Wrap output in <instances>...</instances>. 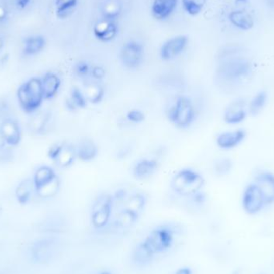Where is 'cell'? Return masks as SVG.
I'll return each instance as SVG.
<instances>
[{
	"label": "cell",
	"mask_w": 274,
	"mask_h": 274,
	"mask_svg": "<svg viewBox=\"0 0 274 274\" xmlns=\"http://www.w3.org/2000/svg\"><path fill=\"white\" fill-rule=\"evenodd\" d=\"M246 138L247 132L245 129L238 128L220 133L216 136V144L220 150L230 151L241 145Z\"/></svg>",
	"instance_id": "obj_11"
},
{
	"label": "cell",
	"mask_w": 274,
	"mask_h": 274,
	"mask_svg": "<svg viewBox=\"0 0 274 274\" xmlns=\"http://www.w3.org/2000/svg\"><path fill=\"white\" fill-rule=\"evenodd\" d=\"M33 188H35L33 181L30 179H26L19 183L15 189V196L19 204L26 205L29 202L32 198Z\"/></svg>",
	"instance_id": "obj_30"
},
{
	"label": "cell",
	"mask_w": 274,
	"mask_h": 274,
	"mask_svg": "<svg viewBox=\"0 0 274 274\" xmlns=\"http://www.w3.org/2000/svg\"><path fill=\"white\" fill-rule=\"evenodd\" d=\"M175 274H192V269L188 267H185V268H181V269H178Z\"/></svg>",
	"instance_id": "obj_45"
},
{
	"label": "cell",
	"mask_w": 274,
	"mask_h": 274,
	"mask_svg": "<svg viewBox=\"0 0 274 274\" xmlns=\"http://www.w3.org/2000/svg\"><path fill=\"white\" fill-rule=\"evenodd\" d=\"M0 213H1V208H0Z\"/></svg>",
	"instance_id": "obj_50"
},
{
	"label": "cell",
	"mask_w": 274,
	"mask_h": 274,
	"mask_svg": "<svg viewBox=\"0 0 274 274\" xmlns=\"http://www.w3.org/2000/svg\"><path fill=\"white\" fill-rule=\"evenodd\" d=\"M269 101V94L266 91H258L248 103V115L257 116L263 112Z\"/></svg>",
	"instance_id": "obj_26"
},
{
	"label": "cell",
	"mask_w": 274,
	"mask_h": 274,
	"mask_svg": "<svg viewBox=\"0 0 274 274\" xmlns=\"http://www.w3.org/2000/svg\"><path fill=\"white\" fill-rule=\"evenodd\" d=\"M233 162L229 157H220L213 164V171L217 177H226L232 172Z\"/></svg>",
	"instance_id": "obj_33"
},
{
	"label": "cell",
	"mask_w": 274,
	"mask_h": 274,
	"mask_svg": "<svg viewBox=\"0 0 274 274\" xmlns=\"http://www.w3.org/2000/svg\"><path fill=\"white\" fill-rule=\"evenodd\" d=\"M113 207L112 195L103 193L97 196L91 211V224L95 230H103L108 226Z\"/></svg>",
	"instance_id": "obj_5"
},
{
	"label": "cell",
	"mask_w": 274,
	"mask_h": 274,
	"mask_svg": "<svg viewBox=\"0 0 274 274\" xmlns=\"http://www.w3.org/2000/svg\"><path fill=\"white\" fill-rule=\"evenodd\" d=\"M46 40L43 36H32L25 40L23 53L27 56H32L40 53L45 47Z\"/></svg>",
	"instance_id": "obj_32"
},
{
	"label": "cell",
	"mask_w": 274,
	"mask_h": 274,
	"mask_svg": "<svg viewBox=\"0 0 274 274\" xmlns=\"http://www.w3.org/2000/svg\"><path fill=\"white\" fill-rule=\"evenodd\" d=\"M178 4V0H154L152 5V13L156 19L164 20L173 13Z\"/></svg>",
	"instance_id": "obj_17"
},
{
	"label": "cell",
	"mask_w": 274,
	"mask_h": 274,
	"mask_svg": "<svg viewBox=\"0 0 274 274\" xmlns=\"http://www.w3.org/2000/svg\"><path fill=\"white\" fill-rule=\"evenodd\" d=\"M58 176L56 175V172L53 168L49 166L39 167L34 175L33 183L35 186V190L38 191L43 187L53 182Z\"/></svg>",
	"instance_id": "obj_24"
},
{
	"label": "cell",
	"mask_w": 274,
	"mask_h": 274,
	"mask_svg": "<svg viewBox=\"0 0 274 274\" xmlns=\"http://www.w3.org/2000/svg\"><path fill=\"white\" fill-rule=\"evenodd\" d=\"M122 10L123 7L119 0H105L101 8L103 20L116 22L121 15Z\"/></svg>",
	"instance_id": "obj_22"
},
{
	"label": "cell",
	"mask_w": 274,
	"mask_h": 274,
	"mask_svg": "<svg viewBox=\"0 0 274 274\" xmlns=\"http://www.w3.org/2000/svg\"><path fill=\"white\" fill-rule=\"evenodd\" d=\"M147 202V198L145 194L142 192H135L125 200L123 209H129L140 215V213L144 211Z\"/></svg>",
	"instance_id": "obj_28"
},
{
	"label": "cell",
	"mask_w": 274,
	"mask_h": 274,
	"mask_svg": "<svg viewBox=\"0 0 274 274\" xmlns=\"http://www.w3.org/2000/svg\"><path fill=\"white\" fill-rule=\"evenodd\" d=\"M77 158V147L71 144H64L61 153L55 162L60 168H67L74 164Z\"/></svg>",
	"instance_id": "obj_29"
},
{
	"label": "cell",
	"mask_w": 274,
	"mask_h": 274,
	"mask_svg": "<svg viewBox=\"0 0 274 274\" xmlns=\"http://www.w3.org/2000/svg\"><path fill=\"white\" fill-rule=\"evenodd\" d=\"M145 241L156 254L167 252L173 245L175 230L169 225L157 226L148 233Z\"/></svg>",
	"instance_id": "obj_6"
},
{
	"label": "cell",
	"mask_w": 274,
	"mask_h": 274,
	"mask_svg": "<svg viewBox=\"0 0 274 274\" xmlns=\"http://www.w3.org/2000/svg\"><path fill=\"white\" fill-rule=\"evenodd\" d=\"M2 47V43H1V40H0V48Z\"/></svg>",
	"instance_id": "obj_49"
},
{
	"label": "cell",
	"mask_w": 274,
	"mask_h": 274,
	"mask_svg": "<svg viewBox=\"0 0 274 274\" xmlns=\"http://www.w3.org/2000/svg\"><path fill=\"white\" fill-rule=\"evenodd\" d=\"M254 181L263 195L265 205H274V172L261 170L256 174Z\"/></svg>",
	"instance_id": "obj_12"
},
{
	"label": "cell",
	"mask_w": 274,
	"mask_h": 274,
	"mask_svg": "<svg viewBox=\"0 0 274 274\" xmlns=\"http://www.w3.org/2000/svg\"><path fill=\"white\" fill-rule=\"evenodd\" d=\"M241 206L244 213L255 216L266 207L263 195L254 181L244 187L241 195Z\"/></svg>",
	"instance_id": "obj_7"
},
{
	"label": "cell",
	"mask_w": 274,
	"mask_h": 274,
	"mask_svg": "<svg viewBox=\"0 0 274 274\" xmlns=\"http://www.w3.org/2000/svg\"><path fill=\"white\" fill-rule=\"evenodd\" d=\"M105 76H106V71L101 66H95V67H91V77L93 79L94 81L99 82L105 79Z\"/></svg>",
	"instance_id": "obj_39"
},
{
	"label": "cell",
	"mask_w": 274,
	"mask_h": 274,
	"mask_svg": "<svg viewBox=\"0 0 274 274\" xmlns=\"http://www.w3.org/2000/svg\"><path fill=\"white\" fill-rule=\"evenodd\" d=\"M6 141L4 140V136H3L2 133L0 132V150H4L6 146Z\"/></svg>",
	"instance_id": "obj_46"
},
{
	"label": "cell",
	"mask_w": 274,
	"mask_h": 274,
	"mask_svg": "<svg viewBox=\"0 0 274 274\" xmlns=\"http://www.w3.org/2000/svg\"><path fill=\"white\" fill-rule=\"evenodd\" d=\"M42 81L44 99H52L56 97L61 86V80L56 73L47 72L45 74Z\"/></svg>",
	"instance_id": "obj_20"
},
{
	"label": "cell",
	"mask_w": 274,
	"mask_h": 274,
	"mask_svg": "<svg viewBox=\"0 0 274 274\" xmlns=\"http://www.w3.org/2000/svg\"><path fill=\"white\" fill-rule=\"evenodd\" d=\"M0 132L5 140L6 144L15 147L20 144L22 130L17 120L12 118H7L0 123Z\"/></svg>",
	"instance_id": "obj_14"
},
{
	"label": "cell",
	"mask_w": 274,
	"mask_h": 274,
	"mask_svg": "<svg viewBox=\"0 0 274 274\" xmlns=\"http://www.w3.org/2000/svg\"><path fill=\"white\" fill-rule=\"evenodd\" d=\"M94 35L98 40L108 43L113 40L118 34V26L116 22L101 20L97 22L93 28Z\"/></svg>",
	"instance_id": "obj_16"
},
{
	"label": "cell",
	"mask_w": 274,
	"mask_h": 274,
	"mask_svg": "<svg viewBox=\"0 0 274 274\" xmlns=\"http://www.w3.org/2000/svg\"><path fill=\"white\" fill-rule=\"evenodd\" d=\"M83 92L86 97L88 102L93 105L99 104L105 95L104 87L98 81H95L84 84Z\"/></svg>",
	"instance_id": "obj_25"
},
{
	"label": "cell",
	"mask_w": 274,
	"mask_h": 274,
	"mask_svg": "<svg viewBox=\"0 0 274 274\" xmlns=\"http://www.w3.org/2000/svg\"><path fill=\"white\" fill-rule=\"evenodd\" d=\"M77 147V158L84 162H90L96 158L99 148L94 140L84 138L79 143Z\"/></svg>",
	"instance_id": "obj_18"
},
{
	"label": "cell",
	"mask_w": 274,
	"mask_h": 274,
	"mask_svg": "<svg viewBox=\"0 0 274 274\" xmlns=\"http://www.w3.org/2000/svg\"><path fill=\"white\" fill-rule=\"evenodd\" d=\"M248 2V0H236L235 4L237 7H241V6H244Z\"/></svg>",
	"instance_id": "obj_47"
},
{
	"label": "cell",
	"mask_w": 274,
	"mask_h": 274,
	"mask_svg": "<svg viewBox=\"0 0 274 274\" xmlns=\"http://www.w3.org/2000/svg\"><path fill=\"white\" fill-rule=\"evenodd\" d=\"M57 240L53 237L36 240L32 244L30 250L31 258L36 264H45L48 262L57 250Z\"/></svg>",
	"instance_id": "obj_9"
},
{
	"label": "cell",
	"mask_w": 274,
	"mask_h": 274,
	"mask_svg": "<svg viewBox=\"0 0 274 274\" xmlns=\"http://www.w3.org/2000/svg\"><path fill=\"white\" fill-rule=\"evenodd\" d=\"M248 116V104L243 99H236L226 107L223 119L227 124L237 126L245 121Z\"/></svg>",
	"instance_id": "obj_10"
},
{
	"label": "cell",
	"mask_w": 274,
	"mask_h": 274,
	"mask_svg": "<svg viewBox=\"0 0 274 274\" xmlns=\"http://www.w3.org/2000/svg\"><path fill=\"white\" fill-rule=\"evenodd\" d=\"M144 47L141 43L134 40L123 44L119 53V59L123 67L128 69L138 68L144 61Z\"/></svg>",
	"instance_id": "obj_8"
},
{
	"label": "cell",
	"mask_w": 274,
	"mask_h": 274,
	"mask_svg": "<svg viewBox=\"0 0 274 274\" xmlns=\"http://www.w3.org/2000/svg\"><path fill=\"white\" fill-rule=\"evenodd\" d=\"M155 255V252L144 240L135 248L133 256V262L139 267L146 266L153 261Z\"/></svg>",
	"instance_id": "obj_19"
},
{
	"label": "cell",
	"mask_w": 274,
	"mask_h": 274,
	"mask_svg": "<svg viewBox=\"0 0 274 274\" xmlns=\"http://www.w3.org/2000/svg\"><path fill=\"white\" fill-rule=\"evenodd\" d=\"M205 180L202 174L192 168H182L172 178L171 187L175 193L183 197H192L202 191Z\"/></svg>",
	"instance_id": "obj_1"
},
{
	"label": "cell",
	"mask_w": 274,
	"mask_h": 274,
	"mask_svg": "<svg viewBox=\"0 0 274 274\" xmlns=\"http://www.w3.org/2000/svg\"><path fill=\"white\" fill-rule=\"evenodd\" d=\"M64 146V144H56L52 146L47 153L49 158L52 159L53 161H56V159L58 158L60 153H61Z\"/></svg>",
	"instance_id": "obj_41"
},
{
	"label": "cell",
	"mask_w": 274,
	"mask_h": 274,
	"mask_svg": "<svg viewBox=\"0 0 274 274\" xmlns=\"http://www.w3.org/2000/svg\"><path fill=\"white\" fill-rule=\"evenodd\" d=\"M140 214L134 213L133 211L129 210V209H123L116 219V225L119 229H129L133 227L138 220Z\"/></svg>",
	"instance_id": "obj_31"
},
{
	"label": "cell",
	"mask_w": 274,
	"mask_h": 274,
	"mask_svg": "<svg viewBox=\"0 0 274 274\" xmlns=\"http://www.w3.org/2000/svg\"><path fill=\"white\" fill-rule=\"evenodd\" d=\"M52 120V113L47 111H39L34 115L29 122V129L36 134H43Z\"/></svg>",
	"instance_id": "obj_23"
},
{
	"label": "cell",
	"mask_w": 274,
	"mask_h": 274,
	"mask_svg": "<svg viewBox=\"0 0 274 274\" xmlns=\"http://www.w3.org/2000/svg\"><path fill=\"white\" fill-rule=\"evenodd\" d=\"M31 2V0H17V5L21 9L26 8L27 6Z\"/></svg>",
	"instance_id": "obj_44"
},
{
	"label": "cell",
	"mask_w": 274,
	"mask_h": 274,
	"mask_svg": "<svg viewBox=\"0 0 274 274\" xmlns=\"http://www.w3.org/2000/svg\"><path fill=\"white\" fill-rule=\"evenodd\" d=\"M170 122L179 129H188L196 119V109L188 97L181 95L176 98L168 111Z\"/></svg>",
	"instance_id": "obj_3"
},
{
	"label": "cell",
	"mask_w": 274,
	"mask_h": 274,
	"mask_svg": "<svg viewBox=\"0 0 274 274\" xmlns=\"http://www.w3.org/2000/svg\"><path fill=\"white\" fill-rule=\"evenodd\" d=\"M88 103L82 90L77 87H73L70 91L69 97L66 99L65 105L68 110L76 112L78 109L86 108Z\"/></svg>",
	"instance_id": "obj_27"
},
{
	"label": "cell",
	"mask_w": 274,
	"mask_h": 274,
	"mask_svg": "<svg viewBox=\"0 0 274 274\" xmlns=\"http://www.w3.org/2000/svg\"><path fill=\"white\" fill-rule=\"evenodd\" d=\"M229 20L233 26L241 30H250L254 26L252 15L243 9L231 11L229 15Z\"/></svg>",
	"instance_id": "obj_21"
},
{
	"label": "cell",
	"mask_w": 274,
	"mask_h": 274,
	"mask_svg": "<svg viewBox=\"0 0 274 274\" xmlns=\"http://www.w3.org/2000/svg\"><path fill=\"white\" fill-rule=\"evenodd\" d=\"M190 198L192 199V202L197 205H204L207 201V196L203 191H200V192H198L197 193L195 194Z\"/></svg>",
	"instance_id": "obj_42"
},
{
	"label": "cell",
	"mask_w": 274,
	"mask_h": 274,
	"mask_svg": "<svg viewBox=\"0 0 274 274\" xmlns=\"http://www.w3.org/2000/svg\"><path fill=\"white\" fill-rule=\"evenodd\" d=\"M159 162L157 159H141L137 161L133 167V177L136 180L147 179L157 172Z\"/></svg>",
	"instance_id": "obj_15"
},
{
	"label": "cell",
	"mask_w": 274,
	"mask_h": 274,
	"mask_svg": "<svg viewBox=\"0 0 274 274\" xmlns=\"http://www.w3.org/2000/svg\"><path fill=\"white\" fill-rule=\"evenodd\" d=\"M126 196H127V192L124 189H119V190L116 191V193L114 194L112 196L113 198L114 205L116 202H122L123 201L126 200Z\"/></svg>",
	"instance_id": "obj_43"
},
{
	"label": "cell",
	"mask_w": 274,
	"mask_h": 274,
	"mask_svg": "<svg viewBox=\"0 0 274 274\" xmlns=\"http://www.w3.org/2000/svg\"><path fill=\"white\" fill-rule=\"evenodd\" d=\"M10 112H11V107L8 101L5 99H0V121L9 118Z\"/></svg>",
	"instance_id": "obj_40"
},
{
	"label": "cell",
	"mask_w": 274,
	"mask_h": 274,
	"mask_svg": "<svg viewBox=\"0 0 274 274\" xmlns=\"http://www.w3.org/2000/svg\"><path fill=\"white\" fill-rule=\"evenodd\" d=\"M99 274H112V272H108V271H104V272H101Z\"/></svg>",
	"instance_id": "obj_48"
},
{
	"label": "cell",
	"mask_w": 274,
	"mask_h": 274,
	"mask_svg": "<svg viewBox=\"0 0 274 274\" xmlns=\"http://www.w3.org/2000/svg\"><path fill=\"white\" fill-rule=\"evenodd\" d=\"M126 119L130 123L137 124V123H143L145 120V115L140 109L133 108V109L128 111L127 113H126Z\"/></svg>",
	"instance_id": "obj_38"
},
{
	"label": "cell",
	"mask_w": 274,
	"mask_h": 274,
	"mask_svg": "<svg viewBox=\"0 0 274 274\" xmlns=\"http://www.w3.org/2000/svg\"><path fill=\"white\" fill-rule=\"evenodd\" d=\"M253 72V64L245 57H233L226 60L219 67L218 75L225 81L230 82L242 81Z\"/></svg>",
	"instance_id": "obj_4"
},
{
	"label": "cell",
	"mask_w": 274,
	"mask_h": 274,
	"mask_svg": "<svg viewBox=\"0 0 274 274\" xmlns=\"http://www.w3.org/2000/svg\"><path fill=\"white\" fill-rule=\"evenodd\" d=\"M207 0H182V5L188 15L196 16L202 12Z\"/></svg>",
	"instance_id": "obj_36"
},
{
	"label": "cell",
	"mask_w": 274,
	"mask_h": 274,
	"mask_svg": "<svg viewBox=\"0 0 274 274\" xmlns=\"http://www.w3.org/2000/svg\"><path fill=\"white\" fill-rule=\"evenodd\" d=\"M60 188V180L57 177L53 182H51L46 186L43 187L39 190L36 191L37 196L43 199H49V198L54 197L57 195Z\"/></svg>",
	"instance_id": "obj_35"
},
{
	"label": "cell",
	"mask_w": 274,
	"mask_h": 274,
	"mask_svg": "<svg viewBox=\"0 0 274 274\" xmlns=\"http://www.w3.org/2000/svg\"><path fill=\"white\" fill-rule=\"evenodd\" d=\"M91 67H91L88 62L81 60L76 64L74 71L79 78L87 79L91 77Z\"/></svg>",
	"instance_id": "obj_37"
},
{
	"label": "cell",
	"mask_w": 274,
	"mask_h": 274,
	"mask_svg": "<svg viewBox=\"0 0 274 274\" xmlns=\"http://www.w3.org/2000/svg\"><path fill=\"white\" fill-rule=\"evenodd\" d=\"M78 0H56V15L60 19L67 18L77 7Z\"/></svg>",
	"instance_id": "obj_34"
},
{
	"label": "cell",
	"mask_w": 274,
	"mask_h": 274,
	"mask_svg": "<svg viewBox=\"0 0 274 274\" xmlns=\"http://www.w3.org/2000/svg\"><path fill=\"white\" fill-rule=\"evenodd\" d=\"M188 42V38L182 35L168 39L163 44L160 51L161 60L169 61L177 58L186 48Z\"/></svg>",
	"instance_id": "obj_13"
},
{
	"label": "cell",
	"mask_w": 274,
	"mask_h": 274,
	"mask_svg": "<svg viewBox=\"0 0 274 274\" xmlns=\"http://www.w3.org/2000/svg\"><path fill=\"white\" fill-rule=\"evenodd\" d=\"M19 105L28 114L37 112L44 101L41 79L33 77L22 84L17 91Z\"/></svg>",
	"instance_id": "obj_2"
}]
</instances>
